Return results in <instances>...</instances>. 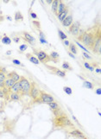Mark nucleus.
Returning a JSON list of instances; mask_svg holds the SVG:
<instances>
[{
	"label": "nucleus",
	"instance_id": "1",
	"mask_svg": "<svg viewBox=\"0 0 101 139\" xmlns=\"http://www.w3.org/2000/svg\"><path fill=\"white\" fill-rule=\"evenodd\" d=\"M99 28L98 29V31ZM98 31H95V32H87V31H81L80 32V35L78 36V40L79 41H81L82 43H84V45L87 46V47L90 48L92 49V46H93L94 41H95L96 37H97V34H98Z\"/></svg>",
	"mask_w": 101,
	"mask_h": 139
},
{
	"label": "nucleus",
	"instance_id": "2",
	"mask_svg": "<svg viewBox=\"0 0 101 139\" xmlns=\"http://www.w3.org/2000/svg\"><path fill=\"white\" fill-rule=\"evenodd\" d=\"M19 82L21 86L20 93L22 94V95H29V91H30V87H31V83L25 77H22V76H21Z\"/></svg>",
	"mask_w": 101,
	"mask_h": 139
},
{
	"label": "nucleus",
	"instance_id": "3",
	"mask_svg": "<svg viewBox=\"0 0 101 139\" xmlns=\"http://www.w3.org/2000/svg\"><path fill=\"white\" fill-rule=\"evenodd\" d=\"M54 125L55 126L59 127H66V126H73V124L71 121L65 116H60V117H56L54 120Z\"/></svg>",
	"mask_w": 101,
	"mask_h": 139
},
{
	"label": "nucleus",
	"instance_id": "4",
	"mask_svg": "<svg viewBox=\"0 0 101 139\" xmlns=\"http://www.w3.org/2000/svg\"><path fill=\"white\" fill-rule=\"evenodd\" d=\"M35 102H40V103H46V104H48V103H51V102H54V97L50 94L47 93L45 92H43L41 91L40 92V96L39 98H37L36 100H35Z\"/></svg>",
	"mask_w": 101,
	"mask_h": 139
},
{
	"label": "nucleus",
	"instance_id": "5",
	"mask_svg": "<svg viewBox=\"0 0 101 139\" xmlns=\"http://www.w3.org/2000/svg\"><path fill=\"white\" fill-rule=\"evenodd\" d=\"M34 54H35V56H37V59L40 62H43V63H46L50 62V58L48 56V54L46 53V52L43 51V50H36L35 49L34 50Z\"/></svg>",
	"mask_w": 101,
	"mask_h": 139
},
{
	"label": "nucleus",
	"instance_id": "6",
	"mask_svg": "<svg viewBox=\"0 0 101 139\" xmlns=\"http://www.w3.org/2000/svg\"><path fill=\"white\" fill-rule=\"evenodd\" d=\"M100 48H101V35H100V29H98V34H97V37L94 41L93 46H92V49L94 54H99L100 53Z\"/></svg>",
	"mask_w": 101,
	"mask_h": 139
},
{
	"label": "nucleus",
	"instance_id": "7",
	"mask_svg": "<svg viewBox=\"0 0 101 139\" xmlns=\"http://www.w3.org/2000/svg\"><path fill=\"white\" fill-rule=\"evenodd\" d=\"M40 92H41V90L38 88L36 84H35V82H32V83H31V87H30V91H29V95L34 100H36L40 96Z\"/></svg>",
	"mask_w": 101,
	"mask_h": 139
},
{
	"label": "nucleus",
	"instance_id": "8",
	"mask_svg": "<svg viewBox=\"0 0 101 139\" xmlns=\"http://www.w3.org/2000/svg\"><path fill=\"white\" fill-rule=\"evenodd\" d=\"M22 38L24 39L26 43L30 44L31 46H35V44H36V39H35L31 34H29V32H26V31H24V32L22 33Z\"/></svg>",
	"mask_w": 101,
	"mask_h": 139
},
{
	"label": "nucleus",
	"instance_id": "9",
	"mask_svg": "<svg viewBox=\"0 0 101 139\" xmlns=\"http://www.w3.org/2000/svg\"><path fill=\"white\" fill-rule=\"evenodd\" d=\"M46 67H48V68L49 69V70H51V72L53 73H54L55 75H57V76L62 77V78H65V77H66V72H65V71L60 70V69L57 68V67L48 66V65H46Z\"/></svg>",
	"mask_w": 101,
	"mask_h": 139
},
{
	"label": "nucleus",
	"instance_id": "10",
	"mask_svg": "<svg viewBox=\"0 0 101 139\" xmlns=\"http://www.w3.org/2000/svg\"><path fill=\"white\" fill-rule=\"evenodd\" d=\"M79 30H80V29H79V23H74V24H73L69 27V32L72 34L73 35H75V36H77L79 35Z\"/></svg>",
	"mask_w": 101,
	"mask_h": 139
},
{
	"label": "nucleus",
	"instance_id": "11",
	"mask_svg": "<svg viewBox=\"0 0 101 139\" xmlns=\"http://www.w3.org/2000/svg\"><path fill=\"white\" fill-rule=\"evenodd\" d=\"M6 74H7V71L5 67H1V71H0V88L5 87V81L6 80Z\"/></svg>",
	"mask_w": 101,
	"mask_h": 139
},
{
	"label": "nucleus",
	"instance_id": "12",
	"mask_svg": "<svg viewBox=\"0 0 101 139\" xmlns=\"http://www.w3.org/2000/svg\"><path fill=\"white\" fill-rule=\"evenodd\" d=\"M73 24V15L72 14H68V15H67V17L62 22V26L63 27H66V28H67V27L69 28V27H70Z\"/></svg>",
	"mask_w": 101,
	"mask_h": 139
},
{
	"label": "nucleus",
	"instance_id": "13",
	"mask_svg": "<svg viewBox=\"0 0 101 139\" xmlns=\"http://www.w3.org/2000/svg\"><path fill=\"white\" fill-rule=\"evenodd\" d=\"M6 77L12 79L15 82L19 81L20 79H21V76H20L19 74H18L17 73H16V72H10L9 73H7V74H6Z\"/></svg>",
	"mask_w": 101,
	"mask_h": 139
},
{
	"label": "nucleus",
	"instance_id": "14",
	"mask_svg": "<svg viewBox=\"0 0 101 139\" xmlns=\"http://www.w3.org/2000/svg\"><path fill=\"white\" fill-rule=\"evenodd\" d=\"M26 56H27V58L29 59V61L30 62H32V63H34V64H35V65L40 64V62L38 61V59L35 57V56L33 54L27 53V54H26Z\"/></svg>",
	"mask_w": 101,
	"mask_h": 139
},
{
	"label": "nucleus",
	"instance_id": "15",
	"mask_svg": "<svg viewBox=\"0 0 101 139\" xmlns=\"http://www.w3.org/2000/svg\"><path fill=\"white\" fill-rule=\"evenodd\" d=\"M68 13H69V9H68V8H67V9L64 10V11L62 12V13L56 15V16H57V18L59 20H60V22H62V21L67 16Z\"/></svg>",
	"mask_w": 101,
	"mask_h": 139
},
{
	"label": "nucleus",
	"instance_id": "16",
	"mask_svg": "<svg viewBox=\"0 0 101 139\" xmlns=\"http://www.w3.org/2000/svg\"><path fill=\"white\" fill-rule=\"evenodd\" d=\"M48 56H49L50 60L53 61L54 62L57 63L59 62V58H60V54H59L57 52L55 51H52L51 53L48 54Z\"/></svg>",
	"mask_w": 101,
	"mask_h": 139
},
{
	"label": "nucleus",
	"instance_id": "17",
	"mask_svg": "<svg viewBox=\"0 0 101 139\" xmlns=\"http://www.w3.org/2000/svg\"><path fill=\"white\" fill-rule=\"evenodd\" d=\"M70 134L73 135V136H76V137H78V138H79V139H87V137L84 136V134L82 133L80 130H73V131H71Z\"/></svg>",
	"mask_w": 101,
	"mask_h": 139
},
{
	"label": "nucleus",
	"instance_id": "18",
	"mask_svg": "<svg viewBox=\"0 0 101 139\" xmlns=\"http://www.w3.org/2000/svg\"><path fill=\"white\" fill-rule=\"evenodd\" d=\"M21 91V86H20V82H15V84L13 85V86L10 89V92H16V93H20Z\"/></svg>",
	"mask_w": 101,
	"mask_h": 139
},
{
	"label": "nucleus",
	"instance_id": "19",
	"mask_svg": "<svg viewBox=\"0 0 101 139\" xmlns=\"http://www.w3.org/2000/svg\"><path fill=\"white\" fill-rule=\"evenodd\" d=\"M14 84H15V81H13V80L10 79V78H6V80L5 81V86L6 88H8L9 90H10Z\"/></svg>",
	"mask_w": 101,
	"mask_h": 139
},
{
	"label": "nucleus",
	"instance_id": "20",
	"mask_svg": "<svg viewBox=\"0 0 101 139\" xmlns=\"http://www.w3.org/2000/svg\"><path fill=\"white\" fill-rule=\"evenodd\" d=\"M10 100L12 101H18L21 100V95L19 93H16V92H10Z\"/></svg>",
	"mask_w": 101,
	"mask_h": 139
},
{
	"label": "nucleus",
	"instance_id": "21",
	"mask_svg": "<svg viewBox=\"0 0 101 139\" xmlns=\"http://www.w3.org/2000/svg\"><path fill=\"white\" fill-rule=\"evenodd\" d=\"M67 5H65L64 3H63L62 1H60V3H59V5H58V10H57V14H60L62 13V11H64L65 10L67 9ZM56 14V15H57Z\"/></svg>",
	"mask_w": 101,
	"mask_h": 139
},
{
	"label": "nucleus",
	"instance_id": "22",
	"mask_svg": "<svg viewBox=\"0 0 101 139\" xmlns=\"http://www.w3.org/2000/svg\"><path fill=\"white\" fill-rule=\"evenodd\" d=\"M59 3H60V1L59 0H54V1H53V3L51 4L52 5V11L54 12V14H57V10H58V5H59Z\"/></svg>",
	"mask_w": 101,
	"mask_h": 139
},
{
	"label": "nucleus",
	"instance_id": "23",
	"mask_svg": "<svg viewBox=\"0 0 101 139\" xmlns=\"http://www.w3.org/2000/svg\"><path fill=\"white\" fill-rule=\"evenodd\" d=\"M1 42L3 44H5V45H10V43H11V40L8 35H6L5 34L4 35V36L1 38Z\"/></svg>",
	"mask_w": 101,
	"mask_h": 139
},
{
	"label": "nucleus",
	"instance_id": "24",
	"mask_svg": "<svg viewBox=\"0 0 101 139\" xmlns=\"http://www.w3.org/2000/svg\"><path fill=\"white\" fill-rule=\"evenodd\" d=\"M68 49H69V52L72 53L73 54H76L78 53L76 46H75L73 43H70V45L68 46Z\"/></svg>",
	"mask_w": 101,
	"mask_h": 139
},
{
	"label": "nucleus",
	"instance_id": "25",
	"mask_svg": "<svg viewBox=\"0 0 101 139\" xmlns=\"http://www.w3.org/2000/svg\"><path fill=\"white\" fill-rule=\"evenodd\" d=\"M62 67L63 69H65V70H68V71H72L73 70V67L70 66V64H69L67 62H63L62 65Z\"/></svg>",
	"mask_w": 101,
	"mask_h": 139
},
{
	"label": "nucleus",
	"instance_id": "26",
	"mask_svg": "<svg viewBox=\"0 0 101 139\" xmlns=\"http://www.w3.org/2000/svg\"><path fill=\"white\" fill-rule=\"evenodd\" d=\"M48 105L49 106V107H50V108H51L53 111L57 110V109L60 108V106H59V104H58V103H56L55 101H54V102H51V103H48Z\"/></svg>",
	"mask_w": 101,
	"mask_h": 139
},
{
	"label": "nucleus",
	"instance_id": "27",
	"mask_svg": "<svg viewBox=\"0 0 101 139\" xmlns=\"http://www.w3.org/2000/svg\"><path fill=\"white\" fill-rule=\"evenodd\" d=\"M83 86L86 88H87V89H93V84L92 83V82L88 81H85L83 83Z\"/></svg>",
	"mask_w": 101,
	"mask_h": 139
},
{
	"label": "nucleus",
	"instance_id": "28",
	"mask_svg": "<svg viewBox=\"0 0 101 139\" xmlns=\"http://www.w3.org/2000/svg\"><path fill=\"white\" fill-rule=\"evenodd\" d=\"M15 20L16 21H23L24 20V16H23L21 11H16L15 13Z\"/></svg>",
	"mask_w": 101,
	"mask_h": 139
},
{
	"label": "nucleus",
	"instance_id": "29",
	"mask_svg": "<svg viewBox=\"0 0 101 139\" xmlns=\"http://www.w3.org/2000/svg\"><path fill=\"white\" fill-rule=\"evenodd\" d=\"M58 33H59V36H60V40H63V41H64V40L67 39V35L64 32H63L62 30H60V29H58Z\"/></svg>",
	"mask_w": 101,
	"mask_h": 139
},
{
	"label": "nucleus",
	"instance_id": "30",
	"mask_svg": "<svg viewBox=\"0 0 101 139\" xmlns=\"http://www.w3.org/2000/svg\"><path fill=\"white\" fill-rule=\"evenodd\" d=\"M26 49H28V44H27V43H24V44H22V45H20L19 52L23 53V52L26 51Z\"/></svg>",
	"mask_w": 101,
	"mask_h": 139
},
{
	"label": "nucleus",
	"instance_id": "31",
	"mask_svg": "<svg viewBox=\"0 0 101 139\" xmlns=\"http://www.w3.org/2000/svg\"><path fill=\"white\" fill-rule=\"evenodd\" d=\"M63 90H64V92H66L67 94H68V95H71V94L73 93L72 89H71L70 87H68V86H64V87H63Z\"/></svg>",
	"mask_w": 101,
	"mask_h": 139
},
{
	"label": "nucleus",
	"instance_id": "32",
	"mask_svg": "<svg viewBox=\"0 0 101 139\" xmlns=\"http://www.w3.org/2000/svg\"><path fill=\"white\" fill-rule=\"evenodd\" d=\"M75 43H76V44H77V45H78V46H79V48H81V49H83V50H84V51H85V53H87L88 54H90V52H89V50H88V49H87V48H86L85 47H83V46H82V45H81V44H80V43H79V42L75 41Z\"/></svg>",
	"mask_w": 101,
	"mask_h": 139
},
{
	"label": "nucleus",
	"instance_id": "33",
	"mask_svg": "<svg viewBox=\"0 0 101 139\" xmlns=\"http://www.w3.org/2000/svg\"><path fill=\"white\" fill-rule=\"evenodd\" d=\"M33 25L35 27L36 29H38L39 30H40V29H41V24H40V22L39 21H33Z\"/></svg>",
	"mask_w": 101,
	"mask_h": 139
},
{
	"label": "nucleus",
	"instance_id": "34",
	"mask_svg": "<svg viewBox=\"0 0 101 139\" xmlns=\"http://www.w3.org/2000/svg\"><path fill=\"white\" fill-rule=\"evenodd\" d=\"M83 55H84V57H85L86 59H87L88 61H90V60H92V57L90 54H88L87 53H85V52H83Z\"/></svg>",
	"mask_w": 101,
	"mask_h": 139
},
{
	"label": "nucleus",
	"instance_id": "35",
	"mask_svg": "<svg viewBox=\"0 0 101 139\" xmlns=\"http://www.w3.org/2000/svg\"><path fill=\"white\" fill-rule=\"evenodd\" d=\"M12 62H13L15 65H18V66H23V64H22V63H21L20 61L16 60V59H14V60H12Z\"/></svg>",
	"mask_w": 101,
	"mask_h": 139
},
{
	"label": "nucleus",
	"instance_id": "36",
	"mask_svg": "<svg viewBox=\"0 0 101 139\" xmlns=\"http://www.w3.org/2000/svg\"><path fill=\"white\" fill-rule=\"evenodd\" d=\"M30 16L32 18H34V19H37L38 18V16H37V15L35 13V12H33V11H30Z\"/></svg>",
	"mask_w": 101,
	"mask_h": 139
},
{
	"label": "nucleus",
	"instance_id": "37",
	"mask_svg": "<svg viewBox=\"0 0 101 139\" xmlns=\"http://www.w3.org/2000/svg\"><path fill=\"white\" fill-rule=\"evenodd\" d=\"M84 66H85V67L87 69H89V67H90V66H91V65H90V63L88 62H84Z\"/></svg>",
	"mask_w": 101,
	"mask_h": 139
},
{
	"label": "nucleus",
	"instance_id": "38",
	"mask_svg": "<svg viewBox=\"0 0 101 139\" xmlns=\"http://www.w3.org/2000/svg\"><path fill=\"white\" fill-rule=\"evenodd\" d=\"M5 98V93H4L3 90L0 89V98Z\"/></svg>",
	"mask_w": 101,
	"mask_h": 139
},
{
	"label": "nucleus",
	"instance_id": "39",
	"mask_svg": "<svg viewBox=\"0 0 101 139\" xmlns=\"http://www.w3.org/2000/svg\"><path fill=\"white\" fill-rule=\"evenodd\" d=\"M63 43H64L65 46H67V47H68L69 45H70V42L68 41V40H64V42H63Z\"/></svg>",
	"mask_w": 101,
	"mask_h": 139
},
{
	"label": "nucleus",
	"instance_id": "40",
	"mask_svg": "<svg viewBox=\"0 0 101 139\" xmlns=\"http://www.w3.org/2000/svg\"><path fill=\"white\" fill-rule=\"evenodd\" d=\"M12 39H13V41L16 43H18L20 42V37H13Z\"/></svg>",
	"mask_w": 101,
	"mask_h": 139
},
{
	"label": "nucleus",
	"instance_id": "41",
	"mask_svg": "<svg viewBox=\"0 0 101 139\" xmlns=\"http://www.w3.org/2000/svg\"><path fill=\"white\" fill-rule=\"evenodd\" d=\"M40 42H41L42 43H43V44H47L48 43L47 40H45V39H40Z\"/></svg>",
	"mask_w": 101,
	"mask_h": 139
},
{
	"label": "nucleus",
	"instance_id": "42",
	"mask_svg": "<svg viewBox=\"0 0 101 139\" xmlns=\"http://www.w3.org/2000/svg\"><path fill=\"white\" fill-rule=\"evenodd\" d=\"M67 53H68V54H69V55H70L71 56V57H72V58H73V59H75V56H74V54H73L72 53H70V52H67Z\"/></svg>",
	"mask_w": 101,
	"mask_h": 139
},
{
	"label": "nucleus",
	"instance_id": "43",
	"mask_svg": "<svg viewBox=\"0 0 101 139\" xmlns=\"http://www.w3.org/2000/svg\"><path fill=\"white\" fill-rule=\"evenodd\" d=\"M100 91H101L100 88H98V89L96 91V93H97V94H98V95H100V94H101V92H100Z\"/></svg>",
	"mask_w": 101,
	"mask_h": 139
},
{
	"label": "nucleus",
	"instance_id": "44",
	"mask_svg": "<svg viewBox=\"0 0 101 139\" xmlns=\"http://www.w3.org/2000/svg\"><path fill=\"white\" fill-rule=\"evenodd\" d=\"M88 70H90L91 72H92V71H94V67L90 66V67H89V69H88Z\"/></svg>",
	"mask_w": 101,
	"mask_h": 139
},
{
	"label": "nucleus",
	"instance_id": "45",
	"mask_svg": "<svg viewBox=\"0 0 101 139\" xmlns=\"http://www.w3.org/2000/svg\"><path fill=\"white\" fill-rule=\"evenodd\" d=\"M73 120H74V121H75V122H76V123L78 124V125H79V122H78V120H77V118H76V117H74V116H73Z\"/></svg>",
	"mask_w": 101,
	"mask_h": 139
},
{
	"label": "nucleus",
	"instance_id": "46",
	"mask_svg": "<svg viewBox=\"0 0 101 139\" xmlns=\"http://www.w3.org/2000/svg\"><path fill=\"white\" fill-rule=\"evenodd\" d=\"M11 53H12L11 50H9V51L6 52V54H8V55H10V54H11Z\"/></svg>",
	"mask_w": 101,
	"mask_h": 139
},
{
	"label": "nucleus",
	"instance_id": "47",
	"mask_svg": "<svg viewBox=\"0 0 101 139\" xmlns=\"http://www.w3.org/2000/svg\"><path fill=\"white\" fill-rule=\"evenodd\" d=\"M95 70H96V73H100V68H99V67H98V68H96Z\"/></svg>",
	"mask_w": 101,
	"mask_h": 139
},
{
	"label": "nucleus",
	"instance_id": "48",
	"mask_svg": "<svg viewBox=\"0 0 101 139\" xmlns=\"http://www.w3.org/2000/svg\"><path fill=\"white\" fill-rule=\"evenodd\" d=\"M4 19H5V17H4L3 16H0V23H1Z\"/></svg>",
	"mask_w": 101,
	"mask_h": 139
},
{
	"label": "nucleus",
	"instance_id": "49",
	"mask_svg": "<svg viewBox=\"0 0 101 139\" xmlns=\"http://www.w3.org/2000/svg\"><path fill=\"white\" fill-rule=\"evenodd\" d=\"M47 3L48 4H52L53 3V0H47Z\"/></svg>",
	"mask_w": 101,
	"mask_h": 139
},
{
	"label": "nucleus",
	"instance_id": "50",
	"mask_svg": "<svg viewBox=\"0 0 101 139\" xmlns=\"http://www.w3.org/2000/svg\"><path fill=\"white\" fill-rule=\"evenodd\" d=\"M6 18H7V19L9 20V21H12V18L10 17V16H6Z\"/></svg>",
	"mask_w": 101,
	"mask_h": 139
},
{
	"label": "nucleus",
	"instance_id": "51",
	"mask_svg": "<svg viewBox=\"0 0 101 139\" xmlns=\"http://www.w3.org/2000/svg\"><path fill=\"white\" fill-rule=\"evenodd\" d=\"M4 2H5V3H8V2H9V0H4Z\"/></svg>",
	"mask_w": 101,
	"mask_h": 139
},
{
	"label": "nucleus",
	"instance_id": "52",
	"mask_svg": "<svg viewBox=\"0 0 101 139\" xmlns=\"http://www.w3.org/2000/svg\"><path fill=\"white\" fill-rule=\"evenodd\" d=\"M0 71H1V67H0Z\"/></svg>",
	"mask_w": 101,
	"mask_h": 139
}]
</instances>
